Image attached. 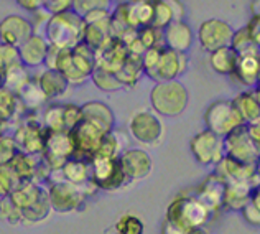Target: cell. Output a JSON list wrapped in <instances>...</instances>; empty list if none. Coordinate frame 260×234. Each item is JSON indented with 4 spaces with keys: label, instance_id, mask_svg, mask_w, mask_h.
Returning <instances> with one entry per match:
<instances>
[{
    "label": "cell",
    "instance_id": "obj_5",
    "mask_svg": "<svg viewBox=\"0 0 260 234\" xmlns=\"http://www.w3.org/2000/svg\"><path fill=\"white\" fill-rule=\"evenodd\" d=\"M106 134L107 132L99 124L81 117V121L70 130V137L74 149L73 155H78V158H81V160L91 162V158L98 152L101 145L102 137Z\"/></svg>",
    "mask_w": 260,
    "mask_h": 234
},
{
    "label": "cell",
    "instance_id": "obj_2",
    "mask_svg": "<svg viewBox=\"0 0 260 234\" xmlns=\"http://www.w3.org/2000/svg\"><path fill=\"white\" fill-rule=\"evenodd\" d=\"M84 20L74 12L54 13L48 22L46 41H51V46L56 48H73L83 41Z\"/></svg>",
    "mask_w": 260,
    "mask_h": 234
},
{
    "label": "cell",
    "instance_id": "obj_16",
    "mask_svg": "<svg viewBox=\"0 0 260 234\" xmlns=\"http://www.w3.org/2000/svg\"><path fill=\"white\" fill-rule=\"evenodd\" d=\"M119 160L122 165L125 177L128 180H142V178L148 177L153 170V162L145 150L132 149L125 150L124 154L119 155Z\"/></svg>",
    "mask_w": 260,
    "mask_h": 234
},
{
    "label": "cell",
    "instance_id": "obj_11",
    "mask_svg": "<svg viewBox=\"0 0 260 234\" xmlns=\"http://www.w3.org/2000/svg\"><path fill=\"white\" fill-rule=\"evenodd\" d=\"M84 198L86 193L83 188L66 180L54 182L50 190H48V199H50L51 208L59 213H70L74 210H79Z\"/></svg>",
    "mask_w": 260,
    "mask_h": 234
},
{
    "label": "cell",
    "instance_id": "obj_56",
    "mask_svg": "<svg viewBox=\"0 0 260 234\" xmlns=\"http://www.w3.org/2000/svg\"><path fill=\"white\" fill-rule=\"evenodd\" d=\"M117 2H125V0H117Z\"/></svg>",
    "mask_w": 260,
    "mask_h": 234
},
{
    "label": "cell",
    "instance_id": "obj_3",
    "mask_svg": "<svg viewBox=\"0 0 260 234\" xmlns=\"http://www.w3.org/2000/svg\"><path fill=\"white\" fill-rule=\"evenodd\" d=\"M189 94L180 81H163L158 82L150 94L152 107L155 112L167 117H175L181 114L188 106Z\"/></svg>",
    "mask_w": 260,
    "mask_h": 234
},
{
    "label": "cell",
    "instance_id": "obj_1",
    "mask_svg": "<svg viewBox=\"0 0 260 234\" xmlns=\"http://www.w3.org/2000/svg\"><path fill=\"white\" fill-rule=\"evenodd\" d=\"M142 68L156 82L176 79L186 70V53H178L167 46L147 48L142 54Z\"/></svg>",
    "mask_w": 260,
    "mask_h": 234
},
{
    "label": "cell",
    "instance_id": "obj_26",
    "mask_svg": "<svg viewBox=\"0 0 260 234\" xmlns=\"http://www.w3.org/2000/svg\"><path fill=\"white\" fill-rule=\"evenodd\" d=\"M232 106L236 107V111L241 115L244 124L258 122L260 119V104H258V89L255 91H245L241 93L231 101Z\"/></svg>",
    "mask_w": 260,
    "mask_h": 234
},
{
    "label": "cell",
    "instance_id": "obj_6",
    "mask_svg": "<svg viewBox=\"0 0 260 234\" xmlns=\"http://www.w3.org/2000/svg\"><path fill=\"white\" fill-rule=\"evenodd\" d=\"M91 178L95 187L102 190H119L128 182L119 157H106L99 154L91 158Z\"/></svg>",
    "mask_w": 260,
    "mask_h": 234
},
{
    "label": "cell",
    "instance_id": "obj_14",
    "mask_svg": "<svg viewBox=\"0 0 260 234\" xmlns=\"http://www.w3.org/2000/svg\"><path fill=\"white\" fill-rule=\"evenodd\" d=\"M128 54L125 43L119 37L109 38L104 45L94 51V66L101 70L117 73Z\"/></svg>",
    "mask_w": 260,
    "mask_h": 234
},
{
    "label": "cell",
    "instance_id": "obj_20",
    "mask_svg": "<svg viewBox=\"0 0 260 234\" xmlns=\"http://www.w3.org/2000/svg\"><path fill=\"white\" fill-rule=\"evenodd\" d=\"M59 170L63 173V180L81 187L86 195H91L98 188L91 178V162L81 160V158H70Z\"/></svg>",
    "mask_w": 260,
    "mask_h": 234
},
{
    "label": "cell",
    "instance_id": "obj_48",
    "mask_svg": "<svg viewBox=\"0 0 260 234\" xmlns=\"http://www.w3.org/2000/svg\"><path fill=\"white\" fill-rule=\"evenodd\" d=\"M43 9L54 15V13H61L71 9V0H45Z\"/></svg>",
    "mask_w": 260,
    "mask_h": 234
},
{
    "label": "cell",
    "instance_id": "obj_24",
    "mask_svg": "<svg viewBox=\"0 0 260 234\" xmlns=\"http://www.w3.org/2000/svg\"><path fill=\"white\" fill-rule=\"evenodd\" d=\"M224 187H225V182L222 180L221 177L217 173L216 175H211L206 178L200 190H198V195L196 198L206 206V208L214 213L221 208L222 204V198H224Z\"/></svg>",
    "mask_w": 260,
    "mask_h": 234
},
{
    "label": "cell",
    "instance_id": "obj_21",
    "mask_svg": "<svg viewBox=\"0 0 260 234\" xmlns=\"http://www.w3.org/2000/svg\"><path fill=\"white\" fill-rule=\"evenodd\" d=\"M163 45L178 53H186L193 45V32L183 20H173L165 26Z\"/></svg>",
    "mask_w": 260,
    "mask_h": 234
},
{
    "label": "cell",
    "instance_id": "obj_34",
    "mask_svg": "<svg viewBox=\"0 0 260 234\" xmlns=\"http://www.w3.org/2000/svg\"><path fill=\"white\" fill-rule=\"evenodd\" d=\"M50 211H51V204H50V199H48V193H45L31 208L22 213V219L28 223H38L50 216Z\"/></svg>",
    "mask_w": 260,
    "mask_h": 234
},
{
    "label": "cell",
    "instance_id": "obj_15",
    "mask_svg": "<svg viewBox=\"0 0 260 234\" xmlns=\"http://www.w3.org/2000/svg\"><path fill=\"white\" fill-rule=\"evenodd\" d=\"M45 135H46L45 127H42L37 122H26L17 129L15 135H13V140L17 143L18 152L40 155L43 152Z\"/></svg>",
    "mask_w": 260,
    "mask_h": 234
},
{
    "label": "cell",
    "instance_id": "obj_9",
    "mask_svg": "<svg viewBox=\"0 0 260 234\" xmlns=\"http://www.w3.org/2000/svg\"><path fill=\"white\" fill-rule=\"evenodd\" d=\"M73 152L74 149L70 132H66V130H46L42 155L51 170L63 167L73 157Z\"/></svg>",
    "mask_w": 260,
    "mask_h": 234
},
{
    "label": "cell",
    "instance_id": "obj_35",
    "mask_svg": "<svg viewBox=\"0 0 260 234\" xmlns=\"http://www.w3.org/2000/svg\"><path fill=\"white\" fill-rule=\"evenodd\" d=\"M173 20H175L173 12L165 0H153V17H152L150 26L163 30L170 22H173Z\"/></svg>",
    "mask_w": 260,
    "mask_h": 234
},
{
    "label": "cell",
    "instance_id": "obj_4",
    "mask_svg": "<svg viewBox=\"0 0 260 234\" xmlns=\"http://www.w3.org/2000/svg\"><path fill=\"white\" fill-rule=\"evenodd\" d=\"M211 213L196 196L176 198L170 204L167 213V221L176 224L178 228L188 231L189 228L204 226L211 218Z\"/></svg>",
    "mask_w": 260,
    "mask_h": 234
},
{
    "label": "cell",
    "instance_id": "obj_17",
    "mask_svg": "<svg viewBox=\"0 0 260 234\" xmlns=\"http://www.w3.org/2000/svg\"><path fill=\"white\" fill-rule=\"evenodd\" d=\"M31 35H33L31 23L20 15H9L0 22V43L18 48Z\"/></svg>",
    "mask_w": 260,
    "mask_h": 234
},
{
    "label": "cell",
    "instance_id": "obj_8",
    "mask_svg": "<svg viewBox=\"0 0 260 234\" xmlns=\"http://www.w3.org/2000/svg\"><path fill=\"white\" fill-rule=\"evenodd\" d=\"M204 122H206L208 130L221 137L229 134L234 127L244 124L231 101H216L209 104L206 112H204Z\"/></svg>",
    "mask_w": 260,
    "mask_h": 234
},
{
    "label": "cell",
    "instance_id": "obj_23",
    "mask_svg": "<svg viewBox=\"0 0 260 234\" xmlns=\"http://www.w3.org/2000/svg\"><path fill=\"white\" fill-rule=\"evenodd\" d=\"M45 193L46 191L42 187H38L35 182L20 180L7 196L12 199V203L20 210V213H23L28 208H31Z\"/></svg>",
    "mask_w": 260,
    "mask_h": 234
},
{
    "label": "cell",
    "instance_id": "obj_54",
    "mask_svg": "<svg viewBox=\"0 0 260 234\" xmlns=\"http://www.w3.org/2000/svg\"><path fill=\"white\" fill-rule=\"evenodd\" d=\"M184 234H208V231L203 226H198V228H189Z\"/></svg>",
    "mask_w": 260,
    "mask_h": 234
},
{
    "label": "cell",
    "instance_id": "obj_27",
    "mask_svg": "<svg viewBox=\"0 0 260 234\" xmlns=\"http://www.w3.org/2000/svg\"><path fill=\"white\" fill-rule=\"evenodd\" d=\"M38 86L40 89L43 91L45 98L50 99V98H59L63 96L68 89V84L70 82L66 81V78L56 70H46L42 76L38 78Z\"/></svg>",
    "mask_w": 260,
    "mask_h": 234
},
{
    "label": "cell",
    "instance_id": "obj_39",
    "mask_svg": "<svg viewBox=\"0 0 260 234\" xmlns=\"http://www.w3.org/2000/svg\"><path fill=\"white\" fill-rule=\"evenodd\" d=\"M244 218L252 226H258L260 224V201H258V188L252 190V195L249 198V201L245 203V206L241 210Z\"/></svg>",
    "mask_w": 260,
    "mask_h": 234
},
{
    "label": "cell",
    "instance_id": "obj_30",
    "mask_svg": "<svg viewBox=\"0 0 260 234\" xmlns=\"http://www.w3.org/2000/svg\"><path fill=\"white\" fill-rule=\"evenodd\" d=\"M37 155L17 152L13 155V158L9 162V167L15 171V175L18 177V180H31L35 178V171L40 160L35 158Z\"/></svg>",
    "mask_w": 260,
    "mask_h": 234
},
{
    "label": "cell",
    "instance_id": "obj_43",
    "mask_svg": "<svg viewBox=\"0 0 260 234\" xmlns=\"http://www.w3.org/2000/svg\"><path fill=\"white\" fill-rule=\"evenodd\" d=\"M20 63L18 48L0 43V73H5L9 68Z\"/></svg>",
    "mask_w": 260,
    "mask_h": 234
},
{
    "label": "cell",
    "instance_id": "obj_12",
    "mask_svg": "<svg viewBox=\"0 0 260 234\" xmlns=\"http://www.w3.org/2000/svg\"><path fill=\"white\" fill-rule=\"evenodd\" d=\"M128 130L132 137L143 145H155L163 135V126L160 119L152 112H137L128 122Z\"/></svg>",
    "mask_w": 260,
    "mask_h": 234
},
{
    "label": "cell",
    "instance_id": "obj_44",
    "mask_svg": "<svg viewBox=\"0 0 260 234\" xmlns=\"http://www.w3.org/2000/svg\"><path fill=\"white\" fill-rule=\"evenodd\" d=\"M120 149H122V145H120L117 137H115V134L107 132L104 137H102V142H101V145H99L98 152H95V154L106 155V157H119Z\"/></svg>",
    "mask_w": 260,
    "mask_h": 234
},
{
    "label": "cell",
    "instance_id": "obj_22",
    "mask_svg": "<svg viewBox=\"0 0 260 234\" xmlns=\"http://www.w3.org/2000/svg\"><path fill=\"white\" fill-rule=\"evenodd\" d=\"M50 45L46 43V40L42 35H33L26 38L22 45L18 46V58L20 63L23 66H42L45 65L46 53Z\"/></svg>",
    "mask_w": 260,
    "mask_h": 234
},
{
    "label": "cell",
    "instance_id": "obj_31",
    "mask_svg": "<svg viewBox=\"0 0 260 234\" xmlns=\"http://www.w3.org/2000/svg\"><path fill=\"white\" fill-rule=\"evenodd\" d=\"M142 71H143L142 56H140V54L128 53L125 61H124V65H122L120 70L115 73V76L119 78V81L124 86H132V84H135L137 81H139Z\"/></svg>",
    "mask_w": 260,
    "mask_h": 234
},
{
    "label": "cell",
    "instance_id": "obj_13",
    "mask_svg": "<svg viewBox=\"0 0 260 234\" xmlns=\"http://www.w3.org/2000/svg\"><path fill=\"white\" fill-rule=\"evenodd\" d=\"M232 35H234L232 26L219 18H211L203 22L200 26V32H198V38H200L201 46L209 53L217 50V48L229 46Z\"/></svg>",
    "mask_w": 260,
    "mask_h": 234
},
{
    "label": "cell",
    "instance_id": "obj_46",
    "mask_svg": "<svg viewBox=\"0 0 260 234\" xmlns=\"http://www.w3.org/2000/svg\"><path fill=\"white\" fill-rule=\"evenodd\" d=\"M81 117H83V112H81L79 106L64 104V126H66L68 132H70V130L81 121Z\"/></svg>",
    "mask_w": 260,
    "mask_h": 234
},
{
    "label": "cell",
    "instance_id": "obj_28",
    "mask_svg": "<svg viewBox=\"0 0 260 234\" xmlns=\"http://www.w3.org/2000/svg\"><path fill=\"white\" fill-rule=\"evenodd\" d=\"M81 112H83L84 119H89L106 130V132H111L112 126H114V114L106 104L98 101H91L87 104L81 106Z\"/></svg>",
    "mask_w": 260,
    "mask_h": 234
},
{
    "label": "cell",
    "instance_id": "obj_37",
    "mask_svg": "<svg viewBox=\"0 0 260 234\" xmlns=\"http://www.w3.org/2000/svg\"><path fill=\"white\" fill-rule=\"evenodd\" d=\"M45 129L46 130H66L64 126V106L53 104L45 111ZM68 132V130H66Z\"/></svg>",
    "mask_w": 260,
    "mask_h": 234
},
{
    "label": "cell",
    "instance_id": "obj_33",
    "mask_svg": "<svg viewBox=\"0 0 260 234\" xmlns=\"http://www.w3.org/2000/svg\"><path fill=\"white\" fill-rule=\"evenodd\" d=\"M91 79L95 86L102 89V91H119V89L124 87V84H122L114 73L101 70V68H95V66L91 73Z\"/></svg>",
    "mask_w": 260,
    "mask_h": 234
},
{
    "label": "cell",
    "instance_id": "obj_10",
    "mask_svg": "<svg viewBox=\"0 0 260 234\" xmlns=\"http://www.w3.org/2000/svg\"><path fill=\"white\" fill-rule=\"evenodd\" d=\"M191 154L194 155L196 162L201 165H216L224 157V142L222 137L211 130H203L196 134L189 142Z\"/></svg>",
    "mask_w": 260,
    "mask_h": 234
},
{
    "label": "cell",
    "instance_id": "obj_45",
    "mask_svg": "<svg viewBox=\"0 0 260 234\" xmlns=\"http://www.w3.org/2000/svg\"><path fill=\"white\" fill-rule=\"evenodd\" d=\"M17 152H18V149H17L15 140H13V137L0 135V165L9 163Z\"/></svg>",
    "mask_w": 260,
    "mask_h": 234
},
{
    "label": "cell",
    "instance_id": "obj_47",
    "mask_svg": "<svg viewBox=\"0 0 260 234\" xmlns=\"http://www.w3.org/2000/svg\"><path fill=\"white\" fill-rule=\"evenodd\" d=\"M231 46L239 53V51L247 50V48L257 46V45L252 43L249 35H247V30L242 28V30H239V32H234V35H232V40H231Z\"/></svg>",
    "mask_w": 260,
    "mask_h": 234
},
{
    "label": "cell",
    "instance_id": "obj_40",
    "mask_svg": "<svg viewBox=\"0 0 260 234\" xmlns=\"http://www.w3.org/2000/svg\"><path fill=\"white\" fill-rule=\"evenodd\" d=\"M0 218L9 224H18L20 221H23L22 213L12 203V199L9 196L0 198Z\"/></svg>",
    "mask_w": 260,
    "mask_h": 234
},
{
    "label": "cell",
    "instance_id": "obj_19",
    "mask_svg": "<svg viewBox=\"0 0 260 234\" xmlns=\"http://www.w3.org/2000/svg\"><path fill=\"white\" fill-rule=\"evenodd\" d=\"M217 165V175L224 182H249L252 187H257V163L247 165L239 163L229 157H222V160L216 163Z\"/></svg>",
    "mask_w": 260,
    "mask_h": 234
},
{
    "label": "cell",
    "instance_id": "obj_38",
    "mask_svg": "<svg viewBox=\"0 0 260 234\" xmlns=\"http://www.w3.org/2000/svg\"><path fill=\"white\" fill-rule=\"evenodd\" d=\"M71 7L79 17H86L87 13L95 10H109L111 0H71Z\"/></svg>",
    "mask_w": 260,
    "mask_h": 234
},
{
    "label": "cell",
    "instance_id": "obj_51",
    "mask_svg": "<svg viewBox=\"0 0 260 234\" xmlns=\"http://www.w3.org/2000/svg\"><path fill=\"white\" fill-rule=\"evenodd\" d=\"M165 2L170 5V9L173 12V18L175 20H181L184 15V7L180 0H165Z\"/></svg>",
    "mask_w": 260,
    "mask_h": 234
},
{
    "label": "cell",
    "instance_id": "obj_29",
    "mask_svg": "<svg viewBox=\"0 0 260 234\" xmlns=\"http://www.w3.org/2000/svg\"><path fill=\"white\" fill-rule=\"evenodd\" d=\"M236 61H237V51L231 45L211 51V66L219 74H232Z\"/></svg>",
    "mask_w": 260,
    "mask_h": 234
},
{
    "label": "cell",
    "instance_id": "obj_32",
    "mask_svg": "<svg viewBox=\"0 0 260 234\" xmlns=\"http://www.w3.org/2000/svg\"><path fill=\"white\" fill-rule=\"evenodd\" d=\"M17 94H18L17 98L22 101V104L26 106L28 109H37L46 101L43 91L38 86V82H31L30 79L18 89Z\"/></svg>",
    "mask_w": 260,
    "mask_h": 234
},
{
    "label": "cell",
    "instance_id": "obj_25",
    "mask_svg": "<svg viewBox=\"0 0 260 234\" xmlns=\"http://www.w3.org/2000/svg\"><path fill=\"white\" fill-rule=\"evenodd\" d=\"M254 188L257 187H252L249 182H225L222 204L228 206L229 210L241 211L249 201Z\"/></svg>",
    "mask_w": 260,
    "mask_h": 234
},
{
    "label": "cell",
    "instance_id": "obj_52",
    "mask_svg": "<svg viewBox=\"0 0 260 234\" xmlns=\"http://www.w3.org/2000/svg\"><path fill=\"white\" fill-rule=\"evenodd\" d=\"M18 5H22L25 10L28 12H35L38 9H43V2L45 0H17Z\"/></svg>",
    "mask_w": 260,
    "mask_h": 234
},
{
    "label": "cell",
    "instance_id": "obj_18",
    "mask_svg": "<svg viewBox=\"0 0 260 234\" xmlns=\"http://www.w3.org/2000/svg\"><path fill=\"white\" fill-rule=\"evenodd\" d=\"M260 73V56L258 46H250L247 50L237 53V61L232 74L245 86H255Z\"/></svg>",
    "mask_w": 260,
    "mask_h": 234
},
{
    "label": "cell",
    "instance_id": "obj_36",
    "mask_svg": "<svg viewBox=\"0 0 260 234\" xmlns=\"http://www.w3.org/2000/svg\"><path fill=\"white\" fill-rule=\"evenodd\" d=\"M18 98L15 93L9 91V89H0V122L10 121L17 112Z\"/></svg>",
    "mask_w": 260,
    "mask_h": 234
},
{
    "label": "cell",
    "instance_id": "obj_41",
    "mask_svg": "<svg viewBox=\"0 0 260 234\" xmlns=\"http://www.w3.org/2000/svg\"><path fill=\"white\" fill-rule=\"evenodd\" d=\"M18 182H20L18 177L15 175V171L9 167V163L0 165V198L9 195Z\"/></svg>",
    "mask_w": 260,
    "mask_h": 234
},
{
    "label": "cell",
    "instance_id": "obj_53",
    "mask_svg": "<svg viewBox=\"0 0 260 234\" xmlns=\"http://www.w3.org/2000/svg\"><path fill=\"white\" fill-rule=\"evenodd\" d=\"M161 232L163 234H184L186 231L181 229V228H178L176 224L170 223V221H167V219H165V223H163V228H161Z\"/></svg>",
    "mask_w": 260,
    "mask_h": 234
},
{
    "label": "cell",
    "instance_id": "obj_49",
    "mask_svg": "<svg viewBox=\"0 0 260 234\" xmlns=\"http://www.w3.org/2000/svg\"><path fill=\"white\" fill-rule=\"evenodd\" d=\"M245 30H247V35L252 43L258 46V43H260V17L252 15L249 25L245 26Z\"/></svg>",
    "mask_w": 260,
    "mask_h": 234
},
{
    "label": "cell",
    "instance_id": "obj_7",
    "mask_svg": "<svg viewBox=\"0 0 260 234\" xmlns=\"http://www.w3.org/2000/svg\"><path fill=\"white\" fill-rule=\"evenodd\" d=\"M224 155L239 163L255 165L258 160V147L250 140L245 124H241L222 137Z\"/></svg>",
    "mask_w": 260,
    "mask_h": 234
},
{
    "label": "cell",
    "instance_id": "obj_50",
    "mask_svg": "<svg viewBox=\"0 0 260 234\" xmlns=\"http://www.w3.org/2000/svg\"><path fill=\"white\" fill-rule=\"evenodd\" d=\"M245 127H247V134L250 137V140L258 147L260 145V124L250 122V124H245Z\"/></svg>",
    "mask_w": 260,
    "mask_h": 234
},
{
    "label": "cell",
    "instance_id": "obj_55",
    "mask_svg": "<svg viewBox=\"0 0 260 234\" xmlns=\"http://www.w3.org/2000/svg\"><path fill=\"white\" fill-rule=\"evenodd\" d=\"M250 10H252V15H258V0H252Z\"/></svg>",
    "mask_w": 260,
    "mask_h": 234
},
{
    "label": "cell",
    "instance_id": "obj_42",
    "mask_svg": "<svg viewBox=\"0 0 260 234\" xmlns=\"http://www.w3.org/2000/svg\"><path fill=\"white\" fill-rule=\"evenodd\" d=\"M115 229L117 234H143V223L137 216L125 215L119 219Z\"/></svg>",
    "mask_w": 260,
    "mask_h": 234
}]
</instances>
